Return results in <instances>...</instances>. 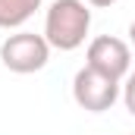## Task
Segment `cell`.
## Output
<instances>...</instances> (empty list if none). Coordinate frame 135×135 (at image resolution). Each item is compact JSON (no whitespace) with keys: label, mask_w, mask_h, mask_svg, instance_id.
Listing matches in <instances>:
<instances>
[{"label":"cell","mask_w":135,"mask_h":135,"mask_svg":"<svg viewBox=\"0 0 135 135\" xmlns=\"http://www.w3.org/2000/svg\"><path fill=\"white\" fill-rule=\"evenodd\" d=\"M50 60V44L44 35L35 32H16L0 44V63L16 72V75H28V72H41Z\"/></svg>","instance_id":"obj_2"},{"label":"cell","mask_w":135,"mask_h":135,"mask_svg":"<svg viewBox=\"0 0 135 135\" xmlns=\"http://www.w3.org/2000/svg\"><path fill=\"white\" fill-rule=\"evenodd\" d=\"M123 104H126V110L135 116V72H129L126 82H123Z\"/></svg>","instance_id":"obj_6"},{"label":"cell","mask_w":135,"mask_h":135,"mask_svg":"<svg viewBox=\"0 0 135 135\" xmlns=\"http://www.w3.org/2000/svg\"><path fill=\"white\" fill-rule=\"evenodd\" d=\"M119 94H123L119 82L104 75V72H98V69H91V66H82L75 72V79H72V101L82 110H88V113L110 110L119 101Z\"/></svg>","instance_id":"obj_3"},{"label":"cell","mask_w":135,"mask_h":135,"mask_svg":"<svg viewBox=\"0 0 135 135\" xmlns=\"http://www.w3.org/2000/svg\"><path fill=\"white\" fill-rule=\"evenodd\" d=\"M88 6H98V9H104V6H113L116 0H85Z\"/></svg>","instance_id":"obj_7"},{"label":"cell","mask_w":135,"mask_h":135,"mask_svg":"<svg viewBox=\"0 0 135 135\" xmlns=\"http://www.w3.org/2000/svg\"><path fill=\"white\" fill-rule=\"evenodd\" d=\"M85 66L98 69L104 75L123 82L129 72H132V50L123 38H113V35H101L88 44V54H85Z\"/></svg>","instance_id":"obj_4"},{"label":"cell","mask_w":135,"mask_h":135,"mask_svg":"<svg viewBox=\"0 0 135 135\" xmlns=\"http://www.w3.org/2000/svg\"><path fill=\"white\" fill-rule=\"evenodd\" d=\"M129 44H132V47H135V19H132V22H129Z\"/></svg>","instance_id":"obj_8"},{"label":"cell","mask_w":135,"mask_h":135,"mask_svg":"<svg viewBox=\"0 0 135 135\" xmlns=\"http://www.w3.org/2000/svg\"><path fill=\"white\" fill-rule=\"evenodd\" d=\"M38 9L41 0H0V28H22Z\"/></svg>","instance_id":"obj_5"},{"label":"cell","mask_w":135,"mask_h":135,"mask_svg":"<svg viewBox=\"0 0 135 135\" xmlns=\"http://www.w3.org/2000/svg\"><path fill=\"white\" fill-rule=\"evenodd\" d=\"M91 28V6L85 0H54L44 16V38L54 50H75Z\"/></svg>","instance_id":"obj_1"},{"label":"cell","mask_w":135,"mask_h":135,"mask_svg":"<svg viewBox=\"0 0 135 135\" xmlns=\"http://www.w3.org/2000/svg\"><path fill=\"white\" fill-rule=\"evenodd\" d=\"M132 135H135V132H132Z\"/></svg>","instance_id":"obj_9"}]
</instances>
